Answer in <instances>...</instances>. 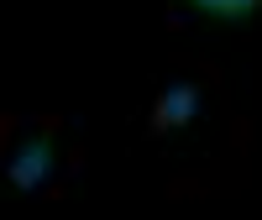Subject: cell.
I'll use <instances>...</instances> for the list:
<instances>
[{
  "label": "cell",
  "instance_id": "7a4b0ae2",
  "mask_svg": "<svg viewBox=\"0 0 262 220\" xmlns=\"http://www.w3.org/2000/svg\"><path fill=\"white\" fill-rule=\"evenodd\" d=\"M58 168V152H53V137L42 131V137H32L27 147L11 158V168H6V179H11V189H37L48 173Z\"/></svg>",
  "mask_w": 262,
  "mask_h": 220
},
{
  "label": "cell",
  "instance_id": "6da1fadb",
  "mask_svg": "<svg viewBox=\"0 0 262 220\" xmlns=\"http://www.w3.org/2000/svg\"><path fill=\"white\" fill-rule=\"evenodd\" d=\"M194 116H200V84H168L158 95V105H152V131L173 137V131L194 126Z\"/></svg>",
  "mask_w": 262,
  "mask_h": 220
},
{
  "label": "cell",
  "instance_id": "3957f363",
  "mask_svg": "<svg viewBox=\"0 0 262 220\" xmlns=\"http://www.w3.org/2000/svg\"><path fill=\"white\" fill-rule=\"evenodd\" d=\"M194 11H205L215 21H252L262 11V0H194Z\"/></svg>",
  "mask_w": 262,
  "mask_h": 220
}]
</instances>
